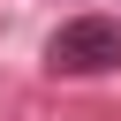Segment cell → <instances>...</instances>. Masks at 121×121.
Wrapping results in <instances>:
<instances>
[{
  "label": "cell",
  "instance_id": "1",
  "mask_svg": "<svg viewBox=\"0 0 121 121\" xmlns=\"http://www.w3.org/2000/svg\"><path fill=\"white\" fill-rule=\"evenodd\" d=\"M45 60H53L60 76H98V68H121V23H113V15H76V23H60V30H53Z\"/></svg>",
  "mask_w": 121,
  "mask_h": 121
}]
</instances>
